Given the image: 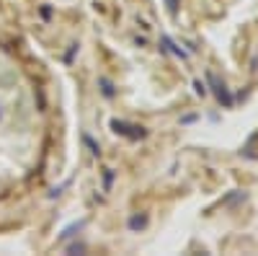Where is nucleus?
<instances>
[{"mask_svg": "<svg viewBox=\"0 0 258 256\" xmlns=\"http://www.w3.org/2000/svg\"><path fill=\"white\" fill-rule=\"evenodd\" d=\"M168 6H170V11H176V6H178V0H168Z\"/></svg>", "mask_w": 258, "mask_h": 256, "instance_id": "f257e3e1", "label": "nucleus"}]
</instances>
